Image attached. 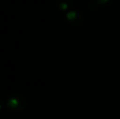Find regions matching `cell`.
<instances>
[{
    "label": "cell",
    "instance_id": "cell-1",
    "mask_svg": "<svg viewBox=\"0 0 120 119\" xmlns=\"http://www.w3.org/2000/svg\"><path fill=\"white\" fill-rule=\"evenodd\" d=\"M7 106L15 112H21L25 108L26 102L21 95H13L7 100Z\"/></svg>",
    "mask_w": 120,
    "mask_h": 119
},
{
    "label": "cell",
    "instance_id": "cell-2",
    "mask_svg": "<svg viewBox=\"0 0 120 119\" xmlns=\"http://www.w3.org/2000/svg\"><path fill=\"white\" fill-rule=\"evenodd\" d=\"M82 21V14H81L80 12H77V16H76V18L74 20V21H70V23H72V24L74 25H78L80 24Z\"/></svg>",
    "mask_w": 120,
    "mask_h": 119
},
{
    "label": "cell",
    "instance_id": "cell-3",
    "mask_svg": "<svg viewBox=\"0 0 120 119\" xmlns=\"http://www.w3.org/2000/svg\"><path fill=\"white\" fill-rule=\"evenodd\" d=\"M76 16H77V12H75V11H70V12H68L66 15L67 19L70 21V22L72 21H74V20L76 18Z\"/></svg>",
    "mask_w": 120,
    "mask_h": 119
},
{
    "label": "cell",
    "instance_id": "cell-4",
    "mask_svg": "<svg viewBox=\"0 0 120 119\" xmlns=\"http://www.w3.org/2000/svg\"><path fill=\"white\" fill-rule=\"evenodd\" d=\"M68 7H69V4L66 3V2H64V1L60 2V3L59 4V7H60L61 10H63V11L66 10L67 8H68Z\"/></svg>",
    "mask_w": 120,
    "mask_h": 119
},
{
    "label": "cell",
    "instance_id": "cell-5",
    "mask_svg": "<svg viewBox=\"0 0 120 119\" xmlns=\"http://www.w3.org/2000/svg\"><path fill=\"white\" fill-rule=\"evenodd\" d=\"M88 7L90 8L91 10H95L96 7H97V3L96 2H92L91 3H89Z\"/></svg>",
    "mask_w": 120,
    "mask_h": 119
},
{
    "label": "cell",
    "instance_id": "cell-6",
    "mask_svg": "<svg viewBox=\"0 0 120 119\" xmlns=\"http://www.w3.org/2000/svg\"><path fill=\"white\" fill-rule=\"evenodd\" d=\"M109 0H97V2L100 3V4H105V3H108Z\"/></svg>",
    "mask_w": 120,
    "mask_h": 119
},
{
    "label": "cell",
    "instance_id": "cell-7",
    "mask_svg": "<svg viewBox=\"0 0 120 119\" xmlns=\"http://www.w3.org/2000/svg\"><path fill=\"white\" fill-rule=\"evenodd\" d=\"M2 108H3V105H2V103H1V101H0V111H1V109H2Z\"/></svg>",
    "mask_w": 120,
    "mask_h": 119
}]
</instances>
